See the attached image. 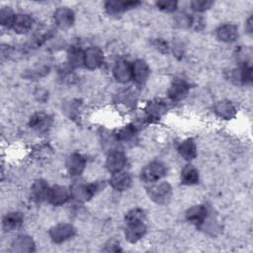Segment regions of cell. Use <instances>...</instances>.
Here are the masks:
<instances>
[{
  "mask_svg": "<svg viewBox=\"0 0 253 253\" xmlns=\"http://www.w3.org/2000/svg\"><path fill=\"white\" fill-rule=\"evenodd\" d=\"M175 21L176 25L180 28H187L192 26V18L187 14H178Z\"/></svg>",
  "mask_w": 253,
  "mask_h": 253,
  "instance_id": "cell-36",
  "label": "cell"
},
{
  "mask_svg": "<svg viewBox=\"0 0 253 253\" xmlns=\"http://www.w3.org/2000/svg\"><path fill=\"white\" fill-rule=\"evenodd\" d=\"M166 175V167L160 161H152L140 172V179L145 183H155Z\"/></svg>",
  "mask_w": 253,
  "mask_h": 253,
  "instance_id": "cell-3",
  "label": "cell"
},
{
  "mask_svg": "<svg viewBox=\"0 0 253 253\" xmlns=\"http://www.w3.org/2000/svg\"><path fill=\"white\" fill-rule=\"evenodd\" d=\"M177 5H178L177 1H173V0H160L156 2L157 8L166 13L175 11L177 9Z\"/></svg>",
  "mask_w": 253,
  "mask_h": 253,
  "instance_id": "cell-34",
  "label": "cell"
},
{
  "mask_svg": "<svg viewBox=\"0 0 253 253\" xmlns=\"http://www.w3.org/2000/svg\"><path fill=\"white\" fill-rule=\"evenodd\" d=\"M153 45L156 47V49H158L159 51L163 52V53H167L169 50V46L168 43L162 40V39H156L153 41Z\"/></svg>",
  "mask_w": 253,
  "mask_h": 253,
  "instance_id": "cell-38",
  "label": "cell"
},
{
  "mask_svg": "<svg viewBox=\"0 0 253 253\" xmlns=\"http://www.w3.org/2000/svg\"><path fill=\"white\" fill-rule=\"evenodd\" d=\"M214 113L222 120H231L236 114V109L230 101L222 100L215 104Z\"/></svg>",
  "mask_w": 253,
  "mask_h": 253,
  "instance_id": "cell-21",
  "label": "cell"
},
{
  "mask_svg": "<svg viewBox=\"0 0 253 253\" xmlns=\"http://www.w3.org/2000/svg\"><path fill=\"white\" fill-rule=\"evenodd\" d=\"M215 35L223 42H232L238 38V28L234 24H224L216 29Z\"/></svg>",
  "mask_w": 253,
  "mask_h": 253,
  "instance_id": "cell-19",
  "label": "cell"
},
{
  "mask_svg": "<svg viewBox=\"0 0 253 253\" xmlns=\"http://www.w3.org/2000/svg\"><path fill=\"white\" fill-rule=\"evenodd\" d=\"M189 92L188 83L180 78L173 80L170 88L168 89V97L173 102H178L184 99Z\"/></svg>",
  "mask_w": 253,
  "mask_h": 253,
  "instance_id": "cell-12",
  "label": "cell"
},
{
  "mask_svg": "<svg viewBox=\"0 0 253 253\" xmlns=\"http://www.w3.org/2000/svg\"><path fill=\"white\" fill-rule=\"evenodd\" d=\"M232 80L240 84H250L252 81V67L249 63H243L239 68L232 71Z\"/></svg>",
  "mask_w": 253,
  "mask_h": 253,
  "instance_id": "cell-24",
  "label": "cell"
},
{
  "mask_svg": "<svg viewBox=\"0 0 253 253\" xmlns=\"http://www.w3.org/2000/svg\"><path fill=\"white\" fill-rule=\"evenodd\" d=\"M200 176L199 171L195 168V166L188 164L181 171V183L183 185H195L199 182Z\"/></svg>",
  "mask_w": 253,
  "mask_h": 253,
  "instance_id": "cell-26",
  "label": "cell"
},
{
  "mask_svg": "<svg viewBox=\"0 0 253 253\" xmlns=\"http://www.w3.org/2000/svg\"><path fill=\"white\" fill-rule=\"evenodd\" d=\"M49 187L47 183L42 179H38L34 182L31 188V199L35 203H42L47 200Z\"/></svg>",
  "mask_w": 253,
  "mask_h": 253,
  "instance_id": "cell-17",
  "label": "cell"
},
{
  "mask_svg": "<svg viewBox=\"0 0 253 253\" xmlns=\"http://www.w3.org/2000/svg\"><path fill=\"white\" fill-rule=\"evenodd\" d=\"M149 73V67L144 60L136 59L131 63V79L136 85H143L146 82Z\"/></svg>",
  "mask_w": 253,
  "mask_h": 253,
  "instance_id": "cell-8",
  "label": "cell"
},
{
  "mask_svg": "<svg viewBox=\"0 0 253 253\" xmlns=\"http://www.w3.org/2000/svg\"><path fill=\"white\" fill-rule=\"evenodd\" d=\"M126 163V155L121 151H112L106 160V167L112 174L123 171Z\"/></svg>",
  "mask_w": 253,
  "mask_h": 253,
  "instance_id": "cell-15",
  "label": "cell"
},
{
  "mask_svg": "<svg viewBox=\"0 0 253 253\" xmlns=\"http://www.w3.org/2000/svg\"><path fill=\"white\" fill-rule=\"evenodd\" d=\"M113 74L118 82L127 83L131 79V63L125 59L119 60L114 66Z\"/></svg>",
  "mask_w": 253,
  "mask_h": 253,
  "instance_id": "cell-16",
  "label": "cell"
},
{
  "mask_svg": "<svg viewBox=\"0 0 253 253\" xmlns=\"http://www.w3.org/2000/svg\"><path fill=\"white\" fill-rule=\"evenodd\" d=\"M83 55L82 51L78 47H72L68 52V63L71 67H79L83 65Z\"/></svg>",
  "mask_w": 253,
  "mask_h": 253,
  "instance_id": "cell-29",
  "label": "cell"
},
{
  "mask_svg": "<svg viewBox=\"0 0 253 253\" xmlns=\"http://www.w3.org/2000/svg\"><path fill=\"white\" fill-rule=\"evenodd\" d=\"M33 19L28 14H17L15 15L12 29L17 34H26L28 33L33 27Z\"/></svg>",
  "mask_w": 253,
  "mask_h": 253,
  "instance_id": "cell-20",
  "label": "cell"
},
{
  "mask_svg": "<svg viewBox=\"0 0 253 253\" xmlns=\"http://www.w3.org/2000/svg\"><path fill=\"white\" fill-rule=\"evenodd\" d=\"M122 249H121L120 243L117 240H115V239L109 240L105 244V248H104V251H106V252H119Z\"/></svg>",
  "mask_w": 253,
  "mask_h": 253,
  "instance_id": "cell-37",
  "label": "cell"
},
{
  "mask_svg": "<svg viewBox=\"0 0 253 253\" xmlns=\"http://www.w3.org/2000/svg\"><path fill=\"white\" fill-rule=\"evenodd\" d=\"M245 29L246 31L251 34L252 33V29H253V25H252V18H248V20L246 21V24H245Z\"/></svg>",
  "mask_w": 253,
  "mask_h": 253,
  "instance_id": "cell-40",
  "label": "cell"
},
{
  "mask_svg": "<svg viewBox=\"0 0 253 253\" xmlns=\"http://www.w3.org/2000/svg\"><path fill=\"white\" fill-rule=\"evenodd\" d=\"M75 227L72 224L57 223L49 229L48 235L52 242L59 244L71 239L75 235Z\"/></svg>",
  "mask_w": 253,
  "mask_h": 253,
  "instance_id": "cell-4",
  "label": "cell"
},
{
  "mask_svg": "<svg viewBox=\"0 0 253 253\" xmlns=\"http://www.w3.org/2000/svg\"><path fill=\"white\" fill-rule=\"evenodd\" d=\"M52 154L51 147L46 143H42L37 145L33 150V155L36 159L42 160L48 158Z\"/></svg>",
  "mask_w": 253,
  "mask_h": 253,
  "instance_id": "cell-30",
  "label": "cell"
},
{
  "mask_svg": "<svg viewBox=\"0 0 253 253\" xmlns=\"http://www.w3.org/2000/svg\"><path fill=\"white\" fill-rule=\"evenodd\" d=\"M148 197L158 205L167 204L172 196V188L168 182H155L151 183L146 188Z\"/></svg>",
  "mask_w": 253,
  "mask_h": 253,
  "instance_id": "cell-2",
  "label": "cell"
},
{
  "mask_svg": "<svg viewBox=\"0 0 253 253\" xmlns=\"http://www.w3.org/2000/svg\"><path fill=\"white\" fill-rule=\"evenodd\" d=\"M104 62V53L97 46H90L84 50L83 65L90 70L99 68Z\"/></svg>",
  "mask_w": 253,
  "mask_h": 253,
  "instance_id": "cell-5",
  "label": "cell"
},
{
  "mask_svg": "<svg viewBox=\"0 0 253 253\" xmlns=\"http://www.w3.org/2000/svg\"><path fill=\"white\" fill-rule=\"evenodd\" d=\"M132 183V179L129 173L125 171H120L114 173L110 179V185L116 191H125L127 190Z\"/></svg>",
  "mask_w": 253,
  "mask_h": 253,
  "instance_id": "cell-18",
  "label": "cell"
},
{
  "mask_svg": "<svg viewBox=\"0 0 253 253\" xmlns=\"http://www.w3.org/2000/svg\"><path fill=\"white\" fill-rule=\"evenodd\" d=\"M126 222L129 221H144L145 220V212L142 209L134 208L128 211L126 214Z\"/></svg>",
  "mask_w": 253,
  "mask_h": 253,
  "instance_id": "cell-32",
  "label": "cell"
},
{
  "mask_svg": "<svg viewBox=\"0 0 253 253\" xmlns=\"http://www.w3.org/2000/svg\"><path fill=\"white\" fill-rule=\"evenodd\" d=\"M69 198H70L69 191L64 186L54 185L49 189L47 200L51 205L58 207V206L64 205Z\"/></svg>",
  "mask_w": 253,
  "mask_h": 253,
  "instance_id": "cell-14",
  "label": "cell"
},
{
  "mask_svg": "<svg viewBox=\"0 0 253 253\" xmlns=\"http://www.w3.org/2000/svg\"><path fill=\"white\" fill-rule=\"evenodd\" d=\"M55 25L62 30L70 28L75 20L74 12L67 7H60L54 12L53 16Z\"/></svg>",
  "mask_w": 253,
  "mask_h": 253,
  "instance_id": "cell-10",
  "label": "cell"
},
{
  "mask_svg": "<svg viewBox=\"0 0 253 253\" xmlns=\"http://www.w3.org/2000/svg\"><path fill=\"white\" fill-rule=\"evenodd\" d=\"M140 2L138 1H119V0H109L105 3V10L110 15H118L126 12L129 9L135 8Z\"/></svg>",
  "mask_w": 253,
  "mask_h": 253,
  "instance_id": "cell-13",
  "label": "cell"
},
{
  "mask_svg": "<svg viewBox=\"0 0 253 253\" xmlns=\"http://www.w3.org/2000/svg\"><path fill=\"white\" fill-rule=\"evenodd\" d=\"M77 110H78V105L76 103H74L73 101H71L70 103L65 104V106H64V112L70 118H73L75 116V114H77V112H76Z\"/></svg>",
  "mask_w": 253,
  "mask_h": 253,
  "instance_id": "cell-39",
  "label": "cell"
},
{
  "mask_svg": "<svg viewBox=\"0 0 253 253\" xmlns=\"http://www.w3.org/2000/svg\"><path fill=\"white\" fill-rule=\"evenodd\" d=\"M146 233V225L144 221H129L126 222L125 236L130 243H135L141 239Z\"/></svg>",
  "mask_w": 253,
  "mask_h": 253,
  "instance_id": "cell-6",
  "label": "cell"
},
{
  "mask_svg": "<svg viewBox=\"0 0 253 253\" xmlns=\"http://www.w3.org/2000/svg\"><path fill=\"white\" fill-rule=\"evenodd\" d=\"M208 214V209L205 206L196 205L186 211V219L197 226H201L207 221Z\"/></svg>",
  "mask_w": 253,
  "mask_h": 253,
  "instance_id": "cell-11",
  "label": "cell"
},
{
  "mask_svg": "<svg viewBox=\"0 0 253 253\" xmlns=\"http://www.w3.org/2000/svg\"><path fill=\"white\" fill-rule=\"evenodd\" d=\"M136 136V127L133 125H126L117 133V139L122 142H129Z\"/></svg>",
  "mask_w": 253,
  "mask_h": 253,
  "instance_id": "cell-28",
  "label": "cell"
},
{
  "mask_svg": "<svg viewBox=\"0 0 253 253\" xmlns=\"http://www.w3.org/2000/svg\"><path fill=\"white\" fill-rule=\"evenodd\" d=\"M104 187V183L95 182V183H83L75 182L72 184L69 190L70 198L78 203H85L89 201L98 191Z\"/></svg>",
  "mask_w": 253,
  "mask_h": 253,
  "instance_id": "cell-1",
  "label": "cell"
},
{
  "mask_svg": "<svg viewBox=\"0 0 253 253\" xmlns=\"http://www.w3.org/2000/svg\"><path fill=\"white\" fill-rule=\"evenodd\" d=\"M23 214L19 211H12L7 213L2 221L3 228L7 231L18 229L23 223Z\"/></svg>",
  "mask_w": 253,
  "mask_h": 253,
  "instance_id": "cell-25",
  "label": "cell"
},
{
  "mask_svg": "<svg viewBox=\"0 0 253 253\" xmlns=\"http://www.w3.org/2000/svg\"><path fill=\"white\" fill-rule=\"evenodd\" d=\"M211 5H212V2L209 0H194L190 3L191 8L196 12H204L210 9Z\"/></svg>",
  "mask_w": 253,
  "mask_h": 253,
  "instance_id": "cell-35",
  "label": "cell"
},
{
  "mask_svg": "<svg viewBox=\"0 0 253 253\" xmlns=\"http://www.w3.org/2000/svg\"><path fill=\"white\" fill-rule=\"evenodd\" d=\"M52 124V119L49 115L43 112H38L34 114L29 122L31 128L36 130L39 133H44L48 131Z\"/></svg>",
  "mask_w": 253,
  "mask_h": 253,
  "instance_id": "cell-7",
  "label": "cell"
},
{
  "mask_svg": "<svg viewBox=\"0 0 253 253\" xmlns=\"http://www.w3.org/2000/svg\"><path fill=\"white\" fill-rule=\"evenodd\" d=\"M178 152L185 160L191 161L197 156L196 143L193 139H186L179 145Z\"/></svg>",
  "mask_w": 253,
  "mask_h": 253,
  "instance_id": "cell-27",
  "label": "cell"
},
{
  "mask_svg": "<svg viewBox=\"0 0 253 253\" xmlns=\"http://www.w3.org/2000/svg\"><path fill=\"white\" fill-rule=\"evenodd\" d=\"M86 160L80 153H72L66 159V169L70 176L77 177L82 174L85 169Z\"/></svg>",
  "mask_w": 253,
  "mask_h": 253,
  "instance_id": "cell-9",
  "label": "cell"
},
{
  "mask_svg": "<svg viewBox=\"0 0 253 253\" xmlns=\"http://www.w3.org/2000/svg\"><path fill=\"white\" fill-rule=\"evenodd\" d=\"M15 18V14L13 13L10 7H4L0 11V24L3 27L12 28V24Z\"/></svg>",
  "mask_w": 253,
  "mask_h": 253,
  "instance_id": "cell-31",
  "label": "cell"
},
{
  "mask_svg": "<svg viewBox=\"0 0 253 253\" xmlns=\"http://www.w3.org/2000/svg\"><path fill=\"white\" fill-rule=\"evenodd\" d=\"M13 252H33L35 250V241L29 235H19L12 243Z\"/></svg>",
  "mask_w": 253,
  "mask_h": 253,
  "instance_id": "cell-23",
  "label": "cell"
},
{
  "mask_svg": "<svg viewBox=\"0 0 253 253\" xmlns=\"http://www.w3.org/2000/svg\"><path fill=\"white\" fill-rule=\"evenodd\" d=\"M49 71V67L45 66V65H42V66H38L35 67L31 70H27L25 73V77L28 79H33V78H41L45 76Z\"/></svg>",
  "mask_w": 253,
  "mask_h": 253,
  "instance_id": "cell-33",
  "label": "cell"
},
{
  "mask_svg": "<svg viewBox=\"0 0 253 253\" xmlns=\"http://www.w3.org/2000/svg\"><path fill=\"white\" fill-rule=\"evenodd\" d=\"M167 105L162 100H153L148 102L145 107V113L149 120H158L166 112Z\"/></svg>",
  "mask_w": 253,
  "mask_h": 253,
  "instance_id": "cell-22",
  "label": "cell"
}]
</instances>
